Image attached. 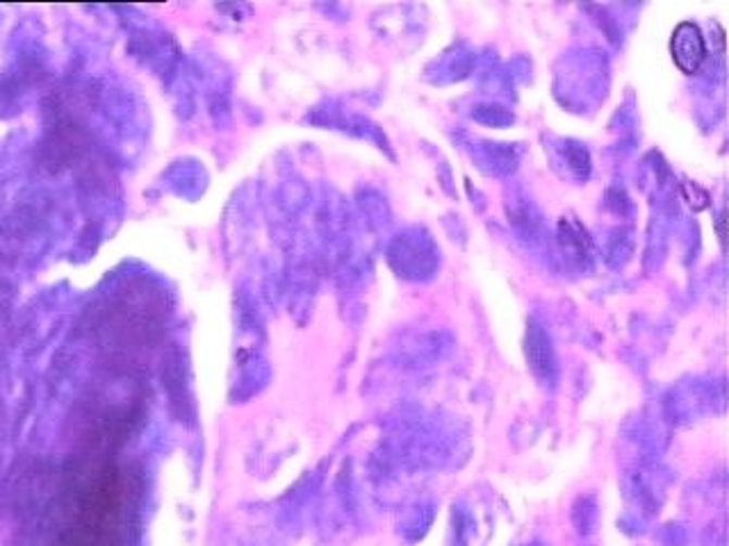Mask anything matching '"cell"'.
<instances>
[{
    "label": "cell",
    "instance_id": "obj_1",
    "mask_svg": "<svg viewBox=\"0 0 729 546\" xmlns=\"http://www.w3.org/2000/svg\"><path fill=\"white\" fill-rule=\"evenodd\" d=\"M670 53L681 74H697L704 60H707V43H704V37L695 23H679L670 39Z\"/></svg>",
    "mask_w": 729,
    "mask_h": 546
}]
</instances>
